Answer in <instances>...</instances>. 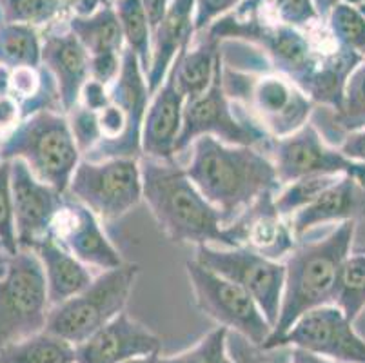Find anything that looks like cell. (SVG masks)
<instances>
[{"label":"cell","instance_id":"cell-20","mask_svg":"<svg viewBox=\"0 0 365 363\" xmlns=\"http://www.w3.org/2000/svg\"><path fill=\"white\" fill-rule=\"evenodd\" d=\"M185 98L177 86L173 69L164 84L153 93L142 128V155L157 160H175L177 140L184 124Z\"/></svg>","mask_w":365,"mask_h":363},{"label":"cell","instance_id":"cell-13","mask_svg":"<svg viewBox=\"0 0 365 363\" xmlns=\"http://www.w3.org/2000/svg\"><path fill=\"white\" fill-rule=\"evenodd\" d=\"M271 151L280 185L311 175L351 176L365 185V165L325 144L313 122H307L291 135L271 140Z\"/></svg>","mask_w":365,"mask_h":363},{"label":"cell","instance_id":"cell-44","mask_svg":"<svg viewBox=\"0 0 365 363\" xmlns=\"http://www.w3.org/2000/svg\"><path fill=\"white\" fill-rule=\"evenodd\" d=\"M140 2L145 15H148V22L149 26H151V31L155 33L158 26H160L162 20H164L171 0H140Z\"/></svg>","mask_w":365,"mask_h":363},{"label":"cell","instance_id":"cell-49","mask_svg":"<svg viewBox=\"0 0 365 363\" xmlns=\"http://www.w3.org/2000/svg\"><path fill=\"white\" fill-rule=\"evenodd\" d=\"M158 356H160V354L144 356V358H135V359H129V362H125V363H158Z\"/></svg>","mask_w":365,"mask_h":363},{"label":"cell","instance_id":"cell-33","mask_svg":"<svg viewBox=\"0 0 365 363\" xmlns=\"http://www.w3.org/2000/svg\"><path fill=\"white\" fill-rule=\"evenodd\" d=\"M333 124L345 133L365 128V56L347 78L344 102L341 108L334 111Z\"/></svg>","mask_w":365,"mask_h":363},{"label":"cell","instance_id":"cell-19","mask_svg":"<svg viewBox=\"0 0 365 363\" xmlns=\"http://www.w3.org/2000/svg\"><path fill=\"white\" fill-rule=\"evenodd\" d=\"M42 66L55 78L62 111L71 113L89 80V53L69 28L51 31L42 39Z\"/></svg>","mask_w":365,"mask_h":363},{"label":"cell","instance_id":"cell-29","mask_svg":"<svg viewBox=\"0 0 365 363\" xmlns=\"http://www.w3.org/2000/svg\"><path fill=\"white\" fill-rule=\"evenodd\" d=\"M242 6L271 22L291 26L302 31H311L324 24L314 0H244Z\"/></svg>","mask_w":365,"mask_h":363},{"label":"cell","instance_id":"cell-8","mask_svg":"<svg viewBox=\"0 0 365 363\" xmlns=\"http://www.w3.org/2000/svg\"><path fill=\"white\" fill-rule=\"evenodd\" d=\"M224 86L229 98L242 100L249 118L269 136L282 138L309 122L313 100L280 73L247 75L224 62Z\"/></svg>","mask_w":365,"mask_h":363},{"label":"cell","instance_id":"cell-26","mask_svg":"<svg viewBox=\"0 0 365 363\" xmlns=\"http://www.w3.org/2000/svg\"><path fill=\"white\" fill-rule=\"evenodd\" d=\"M0 363H75V345L44 329L0 349Z\"/></svg>","mask_w":365,"mask_h":363},{"label":"cell","instance_id":"cell-25","mask_svg":"<svg viewBox=\"0 0 365 363\" xmlns=\"http://www.w3.org/2000/svg\"><path fill=\"white\" fill-rule=\"evenodd\" d=\"M68 28L81 40L89 55L98 53H122L125 49L124 35L113 2L102 6L88 16L73 15Z\"/></svg>","mask_w":365,"mask_h":363},{"label":"cell","instance_id":"cell-51","mask_svg":"<svg viewBox=\"0 0 365 363\" xmlns=\"http://www.w3.org/2000/svg\"><path fill=\"white\" fill-rule=\"evenodd\" d=\"M109 2H115V0H109Z\"/></svg>","mask_w":365,"mask_h":363},{"label":"cell","instance_id":"cell-6","mask_svg":"<svg viewBox=\"0 0 365 363\" xmlns=\"http://www.w3.org/2000/svg\"><path fill=\"white\" fill-rule=\"evenodd\" d=\"M51 304L44 269L33 249L2 251L0 349L46 329Z\"/></svg>","mask_w":365,"mask_h":363},{"label":"cell","instance_id":"cell-18","mask_svg":"<svg viewBox=\"0 0 365 363\" xmlns=\"http://www.w3.org/2000/svg\"><path fill=\"white\" fill-rule=\"evenodd\" d=\"M225 229L237 247H247L277 262L297 247V236L277 209L274 193H265L255 200Z\"/></svg>","mask_w":365,"mask_h":363},{"label":"cell","instance_id":"cell-1","mask_svg":"<svg viewBox=\"0 0 365 363\" xmlns=\"http://www.w3.org/2000/svg\"><path fill=\"white\" fill-rule=\"evenodd\" d=\"M142 193L160 231L175 244L237 247L224 216L175 160L142 156Z\"/></svg>","mask_w":365,"mask_h":363},{"label":"cell","instance_id":"cell-24","mask_svg":"<svg viewBox=\"0 0 365 363\" xmlns=\"http://www.w3.org/2000/svg\"><path fill=\"white\" fill-rule=\"evenodd\" d=\"M220 48V40L209 36L204 31V36L198 39L195 46H185L177 55L171 69L185 102L198 98L209 89L217 73L218 58L222 55Z\"/></svg>","mask_w":365,"mask_h":363},{"label":"cell","instance_id":"cell-15","mask_svg":"<svg viewBox=\"0 0 365 363\" xmlns=\"http://www.w3.org/2000/svg\"><path fill=\"white\" fill-rule=\"evenodd\" d=\"M11 198L19 247L33 249L51 232L66 195L36 178L24 160H11Z\"/></svg>","mask_w":365,"mask_h":363},{"label":"cell","instance_id":"cell-42","mask_svg":"<svg viewBox=\"0 0 365 363\" xmlns=\"http://www.w3.org/2000/svg\"><path fill=\"white\" fill-rule=\"evenodd\" d=\"M78 104L98 113L102 108L109 104V88H106L104 84H101L97 80L89 78L84 84V88H82L81 102Z\"/></svg>","mask_w":365,"mask_h":363},{"label":"cell","instance_id":"cell-41","mask_svg":"<svg viewBox=\"0 0 365 363\" xmlns=\"http://www.w3.org/2000/svg\"><path fill=\"white\" fill-rule=\"evenodd\" d=\"M24 120L22 106L13 95H0V142L11 135Z\"/></svg>","mask_w":365,"mask_h":363},{"label":"cell","instance_id":"cell-38","mask_svg":"<svg viewBox=\"0 0 365 363\" xmlns=\"http://www.w3.org/2000/svg\"><path fill=\"white\" fill-rule=\"evenodd\" d=\"M227 347L235 363H280L277 358L278 349L267 351V349L257 347L237 332L229 331Z\"/></svg>","mask_w":365,"mask_h":363},{"label":"cell","instance_id":"cell-5","mask_svg":"<svg viewBox=\"0 0 365 363\" xmlns=\"http://www.w3.org/2000/svg\"><path fill=\"white\" fill-rule=\"evenodd\" d=\"M148 78L135 53H122V69L109 86V104L98 111L102 140L88 160L142 158V128L149 102Z\"/></svg>","mask_w":365,"mask_h":363},{"label":"cell","instance_id":"cell-2","mask_svg":"<svg viewBox=\"0 0 365 363\" xmlns=\"http://www.w3.org/2000/svg\"><path fill=\"white\" fill-rule=\"evenodd\" d=\"M191 145L193 156L185 173L222 213L225 227L255 200L280 188L273 160L257 148L229 145L213 136H200Z\"/></svg>","mask_w":365,"mask_h":363},{"label":"cell","instance_id":"cell-43","mask_svg":"<svg viewBox=\"0 0 365 363\" xmlns=\"http://www.w3.org/2000/svg\"><path fill=\"white\" fill-rule=\"evenodd\" d=\"M340 151L347 158L365 165V128L353 133H347V136H345L340 145Z\"/></svg>","mask_w":365,"mask_h":363},{"label":"cell","instance_id":"cell-31","mask_svg":"<svg viewBox=\"0 0 365 363\" xmlns=\"http://www.w3.org/2000/svg\"><path fill=\"white\" fill-rule=\"evenodd\" d=\"M325 28L334 44L365 56V6H353L340 0L325 19Z\"/></svg>","mask_w":365,"mask_h":363},{"label":"cell","instance_id":"cell-52","mask_svg":"<svg viewBox=\"0 0 365 363\" xmlns=\"http://www.w3.org/2000/svg\"><path fill=\"white\" fill-rule=\"evenodd\" d=\"M0 264H2V258H0Z\"/></svg>","mask_w":365,"mask_h":363},{"label":"cell","instance_id":"cell-30","mask_svg":"<svg viewBox=\"0 0 365 363\" xmlns=\"http://www.w3.org/2000/svg\"><path fill=\"white\" fill-rule=\"evenodd\" d=\"M334 305L341 309L351 322L365 309V251L353 252L341 264L334 291Z\"/></svg>","mask_w":365,"mask_h":363},{"label":"cell","instance_id":"cell-7","mask_svg":"<svg viewBox=\"0 0 365 363\" xmlns=\"http://www.w3.org/2000/svg\"><path fill=\"white\" fill-rule=\"evenodd\" d=\"M138 272L140 265L124 262L120 267L108 269L93 278L84 291L49 309L46 331L68 339L75 347L81 345L124 312Z\"/></svg>","mask_w":365,"mask_h":363},{"label":"cell","instance_id":"cell-21","mask_svg":"<svg viewBox=\"0 0 365 363\" xmlns=\"http://www.w3.org/2000/svg\"><path fill=\"white\" fill-rule=\"evenodd\" d=\"M195 8L197 0H171L164 20L153 33L151 68L148 73L149 93H157L164 84L178 53L195 40Z\"/></svg>","mask_w":365,"mask_h":363},{"label":"cell","instance_id":"cell-11","mask_svg":"<svg viewBox=\"0 0 365 363\" xmlns=\"http://www.w3.org/2000/svg\"><path fill=\"white\" fill-rule=\"evenodd\" d=\"M200 136H213L229 145L258 148L273 136H269L253 120L235 116L233 106L224 86V55H220L217 73L207 91L198 98L185 102L184 124L177 140V155L193 144Z\"/></svg>","mask_w":365,"mask_h":363},{"label":"cell","instance_id":"cell-36","mask_svg":"<svg viewBox=\"0 0 365 363\" xmlns=\"http://www.w3.org/2000/svg\"><path fill=\"white\" fill-rule=\"evenodd\" d=\"M0 249L9 255L21 249L16 240L13 213L11 160H0Z\"/></svg>","mask_w":365,"mask_h":363},{"label":"cell","instance_id":"cell-48","mask_svg":"<svg viewBox=\"0 0 365 363\" xmlns=\"http://www.w3.org/2000/svg\"><path fill=\"white\" fill-rule=\"evenodd\" d=\"M340 0H314V6H317V11L320 15V19L324 20L327 19V15L331 13V9L334 8V4H338Z\"/></svg>","mask_w":365,"mask_h":363},{"label":"cell","instance_id":"cell-40","mask_svg":"<svg viewBox=\"0 0 365 363\" xmlns=\"http://www.w3.org/2000/svg\"><path fill=\"white\" fill-rule=\"evenodd\" d=\"M122 53L89 55V78L97 80V82L104 84L106 88H109L117 80V76L120 75Z\"/></svg>","mask_w":365,"mask_h":363},{"label":"cell","instance_id":"cell-39","mask_svg":"<svg viewBox=\"0 0 365 363\" xmlns=\"http://www.w3.org/2000/svg\"><path fill=\"white\" fill-rule=\"evenodd\" d=\"M244 0H197L195 8V31L204 33L224 15L237 9Z\"/></svg>","mask_w":365,"mask_h":363},{"label":"cell","instance_id":"cell-14","mask_svg":"<svg viewBox=\"0 0 365 363\" xmlns=\"http://www.w3.org/2000/svg\"><path fill=\"white\" fill-rule=\"evenodd\" d=\"M353 324L334 304L322 305L305 312L273 349L298 347L334 363H365V339Z\"/></svg>","mask_w":365,"mask_h":363},{"label":"cell","instance_id":"cell-4","mask_svg":"<svg viewBox=\"0 0 365 363\" xmlns=\"http://www.w3.org/2000/svg\"><path fill=\"white\" fill-rule=\"evenodd\" d=\"M81 155L68 115L55 109L26 116L0 145V160H24L36 178L62 195L68 193Z\"/></svg>","mask_w":365,"mask_h":363},{"label":"cell","instance_id":"cell-50","mask_svg":"<svg viewBox=\"0 0 365 363\" xmlns=\"http://www.w3.org/2000/svg\"><path fill=\"white\" fill-rule=\"evenodd\" d=\"M344 2H347V4H353V6H364L365 0H344Z\"/></svg>","mask_w":365,"mask_h":363},{"label":"cell","instance_id":"cell-28","mask_svg":"<svg viewBox=\"0 0 365 363\" xmlns=\"http://www.w3.org/2000/svg\"><path fill=\"white\" fill-rule=\"evenodd\" d=\"M0 64L9 68L42 66V40L33 26L6 24L0 20Z\"/></svg>","mask_w":365,"mask_h":363},{"label":"cell","instance_id":"cell-45","mask_svg":"<svg viewBox=\"0 0 365 363\" xmlns=\"http://www.w3.org/2000/svg\"><path fill=\"white\" fill-rule=\"evenodd\" d=\"M66 8L76 16H88L102 6L109 4V0H64Z\"/></svg>","mask_w":365,"mask_h":363},{"label":"cell","instance_id":"cell-53","mask_svg":"<svg viewBox=\"0 0 365 363\" xmlns=\"http://www.w3.org/2000/svg\"><path fill=\"white\" fill-rule=\"evenodd\" d=\"M0 145H2V142H0Z\"/></svg>","mask_w":365,"mask_h":363},{"label":"cell","instance_id":"cell-32","mask_svg":"<svg viewBox=\"0 0 365 363\" xmlns=\"http://www.w3.org/2000/svg\"><path fill=\"white\" fill-rule=\"evenodd\" d=\"M66 9L64 0H0V20L38 28L56 22Z\"/></svg>","mask_w":365,"mask_h":363},{"label":"cell","instance_id":"cell-16","mask_svg":"<svg viewBox=\"0 0 365 363\" xmlns=\"http://www.w3.org/2000/svg\"><path fill=\"white\" fill-rule=\"evenodd\" d=\"M49 235L88 267H120L124 258L101 225V218L75 198H66Z\"/></svg>","mask_w":365,"mask_h":363},{"label":"cell","instance_id":"cell-47","mask_svg":"<svg viewBox=\"0 0 365 363\" xmlns=\"http://www.w3.org/2000/svg\"><path fill=\"white\" fill-rule=\"evenodd\" d=\"M0 95H11V68L0 64Z\"/></svg>","mask_w":365,"mask_h":363},{"label":"cell","instance_id":"cell-27","mask_svg":"<svg viewBox=\"0 0 365 363\" xmlns=\"http://www.w3.org/2000/svg\"><path fill=\"white\" fill-rule=\"evenodd\" d=\"M113 8L117 11L118 22H120L125 48L135 53L148 76L153 56V31L142 2L140 0H115Z\"/></svg>","mask_w":365,"mask_h":363},{"label":"cell","instance_id":"cell-35","mask_svg":"<svg viewBox=\"0 0 365 363\" xmlns=\"http://www.w3.org/2000/svg\"><path fill=\"white\" fill-rule=\"evenodd\" d=\"M229 329L218 325L215 331L198 342L195 347L180 352V354L162 358L158 356V363H235L233 356L227 347Z\"/></svg>","mask_w":365,"mask_h":363},{"label":"cell","instance_id":"cell-17","mask_svg":"<svg viewBox=\"0 0 365 363\" xmlns=\"http://www.w3.org/2000/svg\"><path fill=\"white\" fill-rule=\"evenodd\" d=\"M162 338L120 312L75 347V363H125L129 359L160 354Z\"/></svg>","mask_w":365,"mask_h":363},{"label":"cell","instance_id":"cell-9","mask_svg":"<svg viewBox=\"0 0 365 363\" xmlns=\"http://www.w3.org/2000/svg\"><path fill=\"white\" fill-rule=\"evenodd\" d=\"M68 193L101 220L113 222L122 218L144 200L140 160H81L71 176Z\"/></svg>","mask_w":365,"mask_h":363},{"label":"cell","instance_id":"cell-12","mask_svg":"<svg viewBox=\"0 0 365 363\" xmlns=\"http://www.w3.org/2000/svg\"><path fill=\"white\" fill-rule=\"evenodd\" d=\"M195 260L244 287L253 296L271 327H274L284 295V264L265 258L247 247L218 249L213 245H198Z\"/></svg>","mask_w":365,"mask_h":363},{"label":"cell","instance_id":"cell-23","mask_svg":"<svg viewBox=\"0 0 365 363\" xmlns=\"http://www.w3.org/2000/svg\"><path fill=\"white\" fill-rule=\"evenodd\" d=\"M33 251L36 252L42 269H44L51 307L73 298L93 282L88 265H84L81 260H76L71 252L66 251L51 235L36 242L33 245Z\"/></svg>","mask_w":365,"mask_h":363},{"label":"cell","instance_id":"cell-3","mask_svg":"<svg viewBox=\"0 0 365 363\" xmlns=\"http://www.w3.org/2000/svg\"><path fill=\"white\" fill-rule=\"evenodd\" d=\"M356 220L338 224L327 236L314 242L297 244L285 262V282L280 315L271 336L262 349H271L305 312L334 304L341 264L351 255Z\"/></svg>","mask_w":365,"mask_h":363},{"label":"cell","instance_id":"cell-46","mask_svg":"<svg viewBox=\"0 0 365 363\" xmlns=\"http://www.w3.org/2000/svg\"><path fill=\"white\" fill-rule=\"evenodd\" d=\"M287 363H334V362L322 358V356L313 354V352L304 351V349L289 347V362Z\"/></svg>","mask_w":365,"mask_h":363},{"label":"cell","instance_id":"cell-34","mask_svg":"<svg viewBox=\"0 0 365 363\" xmlns=\"http://www.w3.org/2000/svg\"><path fill=\"white\" fill-rule=\"evenodd\" d=\"M338 178L340 176L311 175L294 180V182L285 185V189L278 193V196H274L277 209L284 218H291L294 213L300 211L305 205H309L322 193L327 191L333 184H336Z\"/></svg>","mask_w":365,"mask_h":363},{"label":"cell","instance_id":"cell-37","mask_svg":"<svg viewBox=\"0 0 365 363\" xmlns=\"http://www.w3.org/2000/svg\"><path fill=\"white\" fill-rule=\"evenodd\" d=\"M68 120L69 126H71L76 145H78L82 155L91 153L102 140L101 124H98V113L91 111V109L78 104L71 113H68Z\"/></svg>","mask_w":365,"mask_h":363},{"label":"cell","instance_id":"cell-22","mask_svg":"<svg viewBox=\"0 0 365 363\" xmlns=\"http://www.w3.org/2000/svg\"><path fill=\"white\" fill-rule=\"evenodd\" d=\"M365 213V185L351 176H340L336 184L322 193L314 202L291 216V229L297 238L318 225L358 220Z\"/></svg>","mask_w":365,"mask_h":363},{"label":"cell","instance_id":"cell-10","mask_svg":"<svg viewBox=\"0 0 365 363\" xmlns=\"http://www.w3.org/2000/svg\"><path fill=\"white\" fill-rule=\"evenodd\" d=\"M189 284L197 307L218 325L244 336L257 347H264L271 336V324L265 319L255 298L231 280L204 267L197 260L185 262Z\"/></svg>","mask_w":365,"mask_h":363}]
</instances>
